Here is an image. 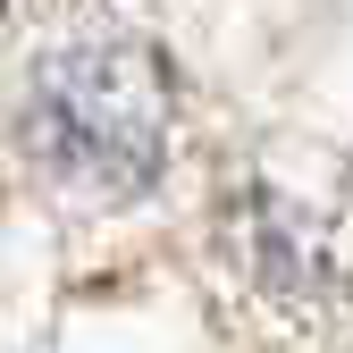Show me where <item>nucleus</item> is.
<instances>
[{"label": "nucleus", "mask_w": 353, "mask_h": 353, "mask_svg": "<svg viewBox=\"0 0 353 353\" xmlns=\"http://www.w3.org/2000/svg\"><path fill=\"white\" fill-rule=\"evenodd\" d=\"M176 143V76L135 34H76L26 68L17 152L68 202H135Z\"/></svg>", "instance_id": "f257e3e1"}, {"label": "nucleus", "mask_w": 353, "mask_h": 353, "mask_svg": "<svg viewBox=\"0 0 353 353\" xmlns=\"http://www.w3.org/2000/svg\"><path fill=\"white\" fill-rule=\"evenodd\" d=\"M236 270L286 303H345L353 294V168L328 152H270L252 160L219 210Z\"/></svg>", "instance_id": "f03ea898"}, {"label": "nucleus", "mask_w": 353, "mask_h": 353, "mask_svg": "<svg viewBox=\"0 0 353 353\" xmlns=\"http://www.w3.org/2000/svg\"><path fill=\"white\" fill-rule=\"evenodd\" d=\"M0 9H9V0H0Z\"/></svg>", "instance_id": "7ed1b4c3"}]
</instances>
